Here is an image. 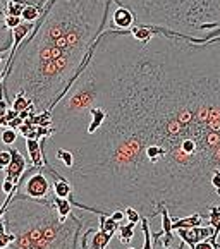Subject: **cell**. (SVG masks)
I'll return each instance as SVG.
<instances>
[{
    "label": "cell",
    "mask_w": 220,
    "mask_h": 249,
    "mask_svg": "<svg viewBox=\"0 0 220 249\" xmlns=\"http://www.w3.org/2000/svg\"><path fill=\"white\" fill-rule=\"evenodd\" d=\"M93 105L105 112L95 132L40 140L73 153L64 176L73 208L132 206L151 220L162 206L206 218L220 205L212 187L220 174V36L155 28L138 41L128 30H105L52 121Z\"/></svg>",
    "instance_id": "obj_1"
},
{
    "label": "cell",
    "mask_w": 220,
    "mask_h": 249,
    "mask_svg": "<svg viewBox=\"0 0 220 249\" xmlns=\"http://www.w3.org/2000/svg\"><path fill=\"white\" fill-rule=\"evenodd\" d=\"M110 5L112 0H48L33 31L9 55L0 96L11 103L24 93L37 112L54 108L109 26Z\"/></svg>",
    "instance_id": "obj_2"
},
{
    "label": "cell",
    "mask_w": 220,
    "mask_h": 249,
    "mask_svg": "<svg viewBox=\"0 0 220 249\" xmlns=\"http://www.w3.org/2000/svg\"><path fill=\"white\" fill-rule=\"evenodd\" d=\"M2 220L14 234L9 249H77L85 227V218L73 213L60 218L52 198L31 199L22 193H16Z\"/></svg>",
    "instance_id": "obj_3"
},
{
    "label": "cell",
    "mask_w": 220,
    "mask_h": 249,
    "mask_svg": "<svg viewBox=\"0 0 220 249\" xmlns=\"http://www.w3.org/2000/svg\"><path fill=\"white\" fill-rule=\"evenodd\" d=\"M128 7L136 24L191 38L220 36V0H112Z\"/></svg>",
    "instance_id": "obj_4"
},
{
    "label": "cell",
    "mask_w": 220,
    "mask_h": 249,
    "mask_svg": "<svg viewBox=\"0 0 220 249\" xmlns=\"http://www.w3.org/2000/svg\"><path fill=\"white\" fill-rule=\"evenodd\" d=\"M26 179L22 186V195L31 199H48L50 198V180L45 170H35V174L24 172L22 176Z\"/></svg>",
    "instance_id": "obj_5"
},
{
    "label": "cell",
    "mask_w": 220,
    "mask_h": 249,
    "mask_svg": "<svg viewBox=\"0 0 220 249\" xmlns=\"http://www.w3.org/2000/svg\"><path fill=\"white\" fill-rule=\"evenodd\" d=\"M11 155H12V158H11V163L7 165V169L4 170L5 172V177L4 179H7V180H11V182H14L16 186H19L21 184V179H22V176H24V172H26V158L21 155V151L19 150H16V148H11Z\"/></svg>",
    "instance_id": "obj_6"
},
{
    "label": "cell",
    "mask_w": 220,
    "mask_h": 249,
    "mask_svg": "<svg viewBox=\"0 0 220 249\" xmlns=\"http://www.w3.org/2000/svg\"><path fill=\"white\" fill-rule=\"evenodd\" d=\"M158 215L162 216V229L155 234H151V242H153V248L157 246V242L160 239H164V248H170L174 242V234H172V216H170L169 210L162 206L160 208V213Z\"/></svg>",
    "instance_id": "obj_7"
},
{
    "label": "cell",
    "mask_w": 220,
    "mask_h": 249,
    "mask_svg": "<svg viewBox=\"0 0 220 249\" xmlns=\"http://www.w3.org/2000/svg\"><path fill=\"white\" fill-rule=\"evenodd\" d=\"M176 232L181 237V241H183L184 244L189 246V249H193L196 242L208 239L210 235H212L213 229L210 227V225H206V227H202V225H200V227H193V229H176Z\"/></svg>",
    "instance_id": "obj_8"
},
{
    "label": "cell",
    "mask_w": 220,
    "mask_h": 249,
    "mask_svg": "<svg viewBox=\"0 0 220 249\" xmlns=\"http://www.w3.org/2000/svg\"><path fill=\"white\" fill-rule=\"evenodd\" d=\"M109 24L110 30H129L131 26L136 24L134 14L128 7L117 5V9L109 16Z\"/></svg>",
    "instance_id": "obj_9"
},
{
    "label": "cell",
    "mask_w": 220,
    "mask_h": 249,
    "mask_svg": "<svg viewBox=\"0 0 220 249\" xmlns=\"http://www.w3.org/2000/svg\"><path fill=\"white\" fill-rule=\"evenodd\" d=\"M4 18H5V0H0V52L2 53L9 52L12 47V31L5 26Z\"/></svg>",
    "instance_id": "obj_10"
},
{
    "label": "cell",
    "mask_w": 220,
    "mask_h": 249,
    "mask_svg": "<svg viewBox=\"0 0 220 249\" xmlns=\"http://www.w3.org/2000/svg\"><path fill=\"white\" fill-rule=\"evenodd\" d=\"M26 150H28V157H30L33 169L43 170L45 163H43V153H41L40 140H31V138H28V140H26Z\"/></svg>",
    "instance_id": "obj_11"
},
{
    "label": "cell",
    "mask_w": 220,
    "mask_h": 249,
    "mask_svg": "<svg viewBox=\"0 0 220 249\" xmlns=\"http://www.w3.org/2000/svg\"><path fill=\"white\" fill-rule=\"evenodd\" d=\"M33 28H35V22H26V21H22L19 26H16L14 30H11L12 31V47H11V50H9V55H12L16 52V48L19 47V45L24 41V38L28 36V35L33 31Z\"/></svg>",
    "instance_id": "obj_12"
},
{
    "label": "cell",
    "mask_w": 220,
    "mask_h": 249,
    "mask_svg": "<svg viewBox=\"0 0 220 249\" xmlns=\"http://www.w3.org/2000/svg\"><path fill=\"white\" fill-rule=\"evenodd\" d=\"M203 215L202 213H191L186 216H174L172 218V231L176 229H193L200 227L203 224Z\"/></svg>",
    "instance_id": "obj_13"
},
{
    "label": "cell",
    "mask_w": 220,
    "mask_h": 249,
    "mask_svg": "<svg viewBox=\"0 0 220 249\" xmlns=\"http://www.w3.org/2000/svg\"><path fill=\"white\" fill-rule=\"evenodd\" d=\"M114 234H109V232H102V231H95L93 232V239L92 244L88 246L90 249H107L109 242L112 241Z\"/></svg>",
    "instance_id": "obj_14"
},
{
    "label": "cell",
    "mask_w": 220,
    "mask_h": 249,
    "mask_svg": "<svg viewBox=\"0 0 220 249\" xmlns=\"http://www.w3.org/2000/svg\"><path fill=\"white\" fill-rule=\"evenodd\" d=\"M52 201H54V206H55V212H57V215H59L62 220H66L67 216L73 213V205H71L69 199L57 198V196H54V198H52Z\"/></svg>",
    "instance_id": "obj_15"
},
{
    "label": "cell",
    "mask_w": 220,
    "mask_h": 249,
    "mask_svg": "<svg viewBox=\"0 0 220 249\" xmlns=\"http://www.w3.org/2000/svg\"><path fill=\"white\" fill-rule=\"evenodd\" d=\"M98 216V231L102 232H109V234H117V229H119V222L110 218V215H96Z\"/></svg>",
    "instance_id": "obj_16"
},
{
    "label": "cell",
    "mask_w": 220,
    "mask_h": 249,
    "mask_svg": "<svg viewBox=\"0 0 220 249\" xmlns=\"http://www.w3.org/2000/svg\"><path fill=\"white\" fill-rule=\"evenodd\" d=\"M134 227H136V224H131V222L119 225L117 235H119V241H121V244L128 246L129 242L132 241V237H134Z\"/></svg>",
    "instance_id": "obj_17"
},
{
    "label": "cell",
    "mask_w": 220,
    "mask_h": 249,
    "mask_svg": "<svg viewBox=\"0 0 220 249\" xmlns=\"http://www.w3.org/2000/svg\"><path fill=\"white\" fill-rule=\"evenodd\" d=\"M41 12H43V9L37 7V5H33V4H26L21 12V19L26 22H37L38 19H40Z\"/></svg>",
    "instance_id": "obj_18"
},
{
    "label": "cell",
    "mask_w": 220,
    "mask_h": 249,
    "mask_svg": "<svg viewBox=\"0 0 220 249\" xmlns=\"http://www.w3.org/2000/svg\"><path fill=\"white\" fill-rule=\"evenodd\" d=\"M9 105H11V108L16 110L18 114H21L22 110H28L30 107H33V103L30 102V98H28L24 93H18V95L11 100V103H9Z\"/></svg>",
    "instance_id": "obj_19"
},
{
    "label": "cell",
    "mask_w": 220,
    "mask_h": 249,
    "mask_svg": "<svg viewBox=\"0 0 220 249\" xmlns=\"http://www.w3.org/2000/svg\"><path fill=\"white\" fill-rule=\"evenodd\" d=\"M0 141L5 144V146H12V144H16V141H18V131L12 127H2V132H0Z\"/></svg>",
    "instance_id": "obj_20"
},
{
    "label": "cell",
    "mask_w": 220,
    "mask_h": 249,
    "mask_svg": "<svg viewBox=\"0 0 220 249\" xmlns=\"http://www.w3.org/2000/svg\"><path fill=\"white\" fill-rule=\"evenodd\" d=\"M24 2L21 0H5V14L9 16H19L21 18V12L24 9Z\"/></svg>",
    "instance_id": "obj_21"
},
{
    "label": "cell",
    "mask_w": 220,
    "mask_h": 249,
    "mask_svg": "<svg viewBox=\"0 0 220 249\" xmlns=\"http://www.w3.org/2000/svg\"><path fill=\"white\" fill-rule=\"evenodd\" d=\"M124 215H126V220H129L131 224H140V220H141V215H140V212L138 210H134L132 206H124Z\"/></svg>",
    "instance_id": "obj_22"
},
{
    "label": "cell",
    "mask_w": 220,
    "mask_h": 249,
    "mask_svg": "<svg viewBox=\"0 0 220 249\" xmlns=\"http://www.w3.org/2000/svg\"><path fill=\"white\" fill-rule=\"evenodd\" d=\"M11 150H0V170L4 172L5 169H7V165L11 163Z\"/></svg>",
    "instance_id": "obj_23"
},
{
    "label": "cell",
    "mask_w": 220,
    "mask_h": 249,
    "mask_svg": "<svg viewBox=\"0 0 220 249\" xmlns=\"http://www.w3.org/2000/svg\"><path fill=\"white\" fill-rule=\"evenodd\" d=\"M9 103L5 102L2 96H0V127H5L7 125V121H5V114H7V108H9Z\"/></svg>",
    "instance_id": "obj_24"
},
{
    "label": "cell",
    "mask_w": 220,
    "mask_h": 249,
    "mask_svg": "<svg viewBox=\"0 0 220 249\" xmlns=\"http://www.w3.org/2000/svg\"><path fill=\"white\" fill-rule=\"evenodd\" d=\"M14 242V234L12 232H5V234L0 235V249H9V246Z\"/></svg>",
    "instance_id": "obj_25"
},
{
    "label": "cell",
    "mask_w": 220,
    "mask_h": 249,
    "mask_svg": "<svg viewBox=\"0 0 220 249\" xmlns=\"http://www.w3.org/2000/svg\"><path fill=\"white\" fill-rule=\"evenodd\" d=\"M4 22H5V26H7L9 30H14L16 26H19V24H21V22H22V19L19 18V16H9V14H5Z\"/></svg>",
    "instance_id": "obj_26"
},
{
    "label": "cell",
    "mask_w": 220,
    "mask_h": 249,
    "mask_svg": "<svg viewBox=\"0 0 220 249\" xmlns=\"http://www.w3.org/2000/svg\"><path fill=\"white\" fill-rule=\"evenodd\" d=\"M110 218H112V220H115V222H119V224H121L122 220H126L124 210H121V208H117V210H112V212H110Z\"/></svg>",
    "instance_id": "obj_27"
},
{
    "label": "cell",
    "mask_w": 220,
    "mask_h": 249,
    "mask_svg": "<svg viewBox=\"0 0 220 249\" xmlns=\"http://www.w3.org/2000/svg\"><path fill=\"white\" fill-rule=\"evenodd\" d=\"M193 249H213V246H212V242H210L208 239H205V241L196 242L195 248H193Z\"/></svg>",
    "instance_id": "obj_28"
},
{
    "label": "cell",
    "mask_w": 220,
    "mask_h": 249,
    "mask_svg": "<svg viewBox=\"0 0 220 249\" xmlns=\"http://www.w3.org/2000/svg\"><path fill=\"white\" fill-rule=\"evenodd\" d=\"M21 2H24V4H33L40 9H45V5H47L48 0H21Z\"/></svg>",
    "instance_id": "obj_29"
},
{
    "label": "cell",
    "mask_w": 220,
    "mask_h": 249,
    "mask_svg": "<svg viewBox=\"0 0 220 249\" xmlns=\"http://www.w3.org/2000/svg\"><path fill=\"white\" fill-rule=\"evenodd\" d=\"M7 232V227H5V222L2 218H0V235L2 234H5Z\"/></svg>",
    "instance_id": "obj_30"
},
{
    "label": "cell",
    "mask_w": 220,
    "mask_h": 249,
    "mask_svg": "<svg viewBox=\"0 0 220 249\" xmlns=\"http://www.w3.org/2000/svg\"><path fill=\"white\" fill-rule=\"evenodd\" d=\"M164 249H172V248H164ZM177 249H184V242L183 241L179 242V248H177Z\"/></svg>",
    "instance_id": "obj_31"
},
{
    "label": "cell",
    "mask_w": 220,
    "mask_h": 249,
    "mask_svg": "<svg viewBox=\"0 0 220 249\" xmlns=\"http://www.w3.org/2000/svg\"><path fill=\"white\" fill-rule=\"evenodd\" d=\"M2 81H4V72L0 71V85H2Z\"/></svg>",
    "instance_id": "obj_32"
},
{
    "label": "cell",
    "mask_w": 220,
    "mask_h": 249,
    "mask_svg": "<svg viewBox=\"0 0 220 249\" xmlns=\"http://www.w3.org/2000/svg\"><path fill=\"white\" fill-rule=\"evenodd\" d=\"M2 62H4V55H2V52H0V66H2Z\"/></svg>",
    "instance_id": "obj_33"
},
{
    "label": "cell",
    "mask_w": 220,
    "mask_h": 249,
    "mask_svg": "<svg viewBox=\"0 0 220 249\" xmlns=\"http://www.w3.org/2000/svg\"><path fill=\"white\" fill-rule=\"evenodd\" d=\"M128 249H136V248H128Z\"/></svg>",
    "instance_id": "obj_34"
}]
</instances>
